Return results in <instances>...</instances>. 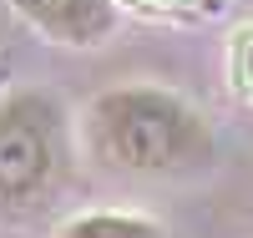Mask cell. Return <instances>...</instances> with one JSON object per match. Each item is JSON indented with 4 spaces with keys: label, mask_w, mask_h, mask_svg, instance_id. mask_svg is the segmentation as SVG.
I'll return each mask as SVG.
<instances>
[{
    "label": "cell",
    "mask_w": 253,
    "mask_h": 238,
    "mask_svg": "<svg viewBox=\"0 0 253 238\" xmlns=\"http://www.w3.org/2000/svg\"><path fill=\"white\" fill-rule=\"evenodd\" d=\"M96 162L137 178H172L213 157V127L187 96L167 86H112L86 112Z\"/></svg>",
    "instance_id": "cell-1"
},
{
    "label": "cell",
    "mask_w": 253,
    "mask_h": 238,
    "mask_svg": "<svg viewBox=\"0 0 253 238\" xmlns=\"http://www.w3.org/2000/svg\"><path fill=\"white\" fill-rule=\"evenodd\" d=\"M66 162V106L36 86L0 96V218H26L51 203Z\"/></svg>",
    "instance_id": "cell-2"
},
{
    "label": "cell",
    "mask_w": 253,
    "mask_h": 238,
    "mask_svg": "<svg viewBox=\"0 0 253 238\" xmlns=\"http://www.w3.org/2000/svg\"><path fill=\"white\" fill-rule=\"evenodd\" d=\"M10 10L56 46H101L117 31V0H10Z\"/></svg>",
    "instance_id": "cell-3"
},
{
    "label": "cell",
    "mask_w": 253,
    "mask_h": 238,
    "mask_svg": "<svg viewBox=\"0 0 253 238\" xmlns=\"http://www.w3.org/2000/svg\"><path fill=\"white\" fill-rule=\"evenodd\" d=\"M56 238H167L142 213H81L56 228Z\"/></svg>",
    "instance_id": "cell-4"
},
{
    "label": "cell",
    "mask_w": 253,
    "mask_h": 238,
    "mask_svg": "<svg viewBox=\"0 0 253 238\" xmlns=\"http://www.w3.org/2000/svg\"><path fill=\"white\" fill-rule=\"evenodd\" d=\"M228 81L243 101H253V20H243L228 41Z\"/></svg>",
    "instance_id": "cell-5"
},
{
    "label": "cell",
    "mask_w": 253,
    "mask_h": 238,
    "mask_svg": "<svg viewBox=\"0 0 253 238\" xmlns=\"http://www.w3.org/2000/svg\"><path fill=\"white\" fill-rule=\"evenodd\" d=\"M126 5L152 15V20H203V15H213L223 0H126Z\"/></svg>",
    "instance_id": "cell-6"
},
{
    "label": "cell",
    "mask_w": 253,
    "mask_h": 238,
    "mask_svg": "<svg viewBox=\"0 0 253 238\" xmlns=\"http://www.w3.org/2000/svg\"><path fill=\"white\" fill-rule=\"evenodd\" d=\"M0 71H5V56H0Z\"/></svg>",
    "instance_id": "cell-7"
}]
</instances>
